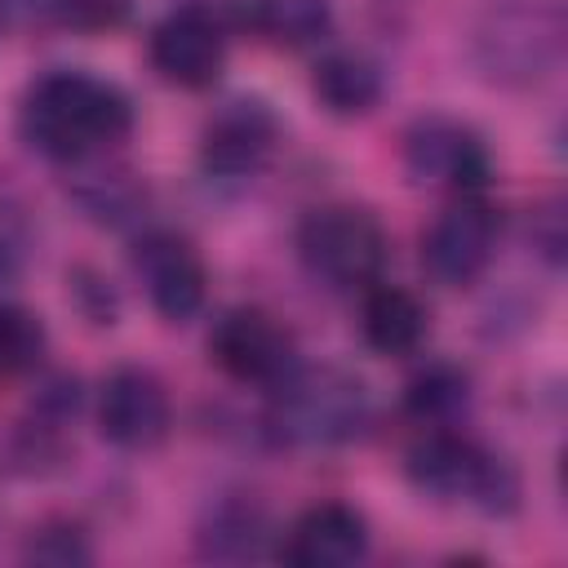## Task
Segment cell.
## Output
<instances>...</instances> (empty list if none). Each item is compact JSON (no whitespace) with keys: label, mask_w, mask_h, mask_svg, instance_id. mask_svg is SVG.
Segmentation results:
<instances>
[{"label":"cell","mask_w":568,"mask_h":568,"mask_svg":"<svg viewBox=\"0 0 568 568\" xmlns=\"http://www.w3.org/2000/svg\"><path fill=\"white\" fill-rule=\"evenodd\" d=\"M22 138L53 160H89L133 124L129 98L84 71H49L22 98Z\"/></svg>","instance_id":"obj_1"},{"label":"cell","mask_w":568,"mask_h":568,"mask_svg":"<svg viewBox=\"0 0 568 568\" xmlns=\"http://www.w3.org/2000/svg\"><path fill=\"white\" fill-rule=\"evenodd\" d=\"M368 426V390L359 377L342 368L288 373L275 382L271 430L297 448H328L346 444Z\"/></svg>","instance_id":"obj_2"},{"label":"cell","mask_w":568,"mask_h":568,"mask_svg":"<svg viewBox=\"0 0 568 568\" xmlns=\"http://www.w3.org/2000/svg\"><path fill=\"white\" fill-rule=\"evenodd\" d=\"M297 253L306 271L333 288L373 284L386 262V231L368 209L355 204H324L306 213L297 231Z\"/></svg>","instance_id":"obj_3"},{"label":"cell","mask_w":568,"mask_h":568,"mask_svg":"<svg viewBox=\"0 0 568 568\" xmlns=\"http://www.w3.org/2000/svg\"><path fill=\"white\" fill-rule=\"evenodd\" d=\"M408 475L435 497H470L484 510H506L515 497L510 470L462 435H430L408 453Z\"/></svg>","instance_id":"obj_4"},{"label":"cell","mask_w":568,"mask_h":568,"mask_svg":"<svg viewBox=\"0 0 568 568\" xmlns=\"http://www.w3.org/2000/svg\"><path fill=\"white\" fill-rule=\"evenodd\" d=\"M209 355L213 364L235 377V382H253V386H275L293 373V337L288 328L257 311V306H235L213 324L209 337Z\"/></svg>","instance_id":"obj_5"},{"label":"cell","mask_w":568,"mask_h":568,"mask_svg":"<svg viewBox=\"0 0 568 568\" xmlns=\"http://www.w3.org/2000/svg\"><path fill=\"white\" fill-rule=\"evenodd\" d=\"M404 164L426 186H448L457 195H475L488 178V151L475 129L448 115H422L404 133Z\"/></svg>","instance_id":"obj_6"},{"label":"cell","mask_w":568,"mask_h":568,"mask_svg":"<svg viewBox=\"0 0 568 568\" xmlns=\"http://www.w3.org/2000/svg\"><path fill=\"white\" fill-rule=\"evenodd\" d=\"M497 248V213L479 195L453 200L422 235V266L439 284H470Z\"/></svg>","instance_id":"obj_7"},{"label":"cell","mask_w":568,"mask_h":568,"mask_svg":"<svg viewBox=\"0 0 568 568\" xmlns=\"http://www.w3.org/2000/svg\"><path fill=\"white\" fill-rule=\"evenodd\" d=\"M484 67L501 80H537L559 49V13L555 4H510L493 13V27L479 31Z\"/></svg>","instance_id":"obj_8"},{"label":"cell","mask_w":568,"mask_h":568,"mask_svg":"<svg viewBox=\"0 0 568 568\" xmlns=\"http://www.w3.org/2000/svg\"><path fill=\"white\" fill-rule=\"evenodd\" d=\"M133 271L164 320L182 324L204 306V262L191 240L173 231H146L133 244Z\"/></svg>","instance_id":"obj_9"},{"label":"cell","mask_w":568,"mask_h":568,"mask_svg":"<svg viewBox=\"0 0 568 568\" xmlns=\"http://www.w3.org/2000/svg\"><path fill=\"white\" fill-rule=\"evenodd\" d=\"M98 430L115 448H155L169 435V395L151 368H115L102 382Z\"/></svg>","instance_id":"obj_10"},{"label":"cell","mask_w":568,"mask_h":568,"mask_svg":"<svg viewBox=\"0 0 568 568\" xmlns=\"http://www.w3.org/2000/svg\"><path fill=\"white\" fill-rule=\"evenodd\" d=\"M226 62V36L213 13L186 4L151 31V67L178 89H204Z\"/></svg>","instance_id":"obj_11"},{"label":"cell","mask_w":568,"mask_h":568,"mask_svg":"<svg viewBox=\"0 0 568 568\" xmlns=\"http://www.w3.org/2000/svg\"><path fill=\"white\" fill-rule=\"evenodd\" d=\"M364 550H368L364 515L346 501H320L297 515L284 559L297 568H342V564L364 559Z\"/></svg>","instance_id":"obj_12"},{"label":"cell","mask_w":568,"mask_h":568,"mask_svg":"<svg viewBox=\"0 0 568 568\" xmlns=\"http://www.w3.org/2000/svg\"><path fill=\"white\" fill-rule=\"evenodd\" d=\"M275 146V120L257 102H231L204 129V164L226 178L253 173Z\"/></svg>","instance_id":"obj_13"},{"label":"cell","mask_w":568,"mask_h":568,"mask_svg":"<svg viewBox=\"0 0 568 568\" xmlns=\"http://www.w3.org/2000/svg\"><path fill=\"white\" fill-rule=\"evenodd\" d=\"M426 324H430L426 306L399 284H377L364 297L359 328H364V342L382 355H413L426 337Z\"/></svg>","instance_id":"obj_14"},{"label":"cell","mask_w":568,"mask_h":568,"mask_svg":"<svg viewBox=\"0 0 568 568\" xmlns=\"http://www.w3.org/2000/svg\"><path fill=\"white\" fill-rule=\"evenodd\" d=\"M311 89L333 115H364L382 98V75L359 53H328L311 75Z\"/></svg>","instance_id":"obj_15"},{"label":"cell","mask_w":568,"mask_h":568,"mask_svg":"<svg viewBox=\"0 0 568 568\" xmlns=\"http://www.w3.org/2000/svg\"><path fill=\"white\" fill-rule=\"evenodd\" d=\"M244 18L275 44H311L328 31V0H248Z\"/></svg>","instance_id":"obj_16"},{"label":"cell","mask_w":568,"mask_h":568,"mask_svg":"<svg viewBox=\"0 0 568 568\" xmlns=\"http://www.w3.org/2000/svg\"><path fill=\"white\" fill-rule=\"evenodd\" d=\"M262 537H266L262 510H253L244 501H231L200 532V550L213 555V559H253L262 550Z\"/></svg>","instance_id":"obj_17"},{"label":"cell","mask_w":568,"mask_h":568,"mask_svg":"<svg viewBox=\"0 0 568 568\" xmlns=\"http://www.w3.org/2000/svg\"><path fill=\"white\" fill-rule=\"evenodd\" d=\"M466 399H470V382L453 364H430L426 373H417L408 382V395H404V404L417 422H448L466 408Z\"/></svg>","instance_id":"obj_18"},{"label":"cell","mask_w":568,"mask_h":568,"mask_svg":"<svg viewBox=\"0 0 568 568\" xmlns=\"http://www.w3.org/2000/svg\"><path fill=\"white\" fill-rule=\"evenodd\" d=\"M44 351V328L31 311L0 302V377L27 373Z\"/></svg>","instance_id":"obj_19"},{"label":"cell","mask_w":568,"mask_h":568,"mask_svg":"<svg viewBox=\"0 0 568 568\" xmlns=\"http://www.w3.org/2000/svg\"><path fill=\"white\" fill-rule=\"evenodd\" d=\"M22 559H31V564H89V541H84L80 524L58 519V524H44L31 532Z\"/></svg>","instance_id":"obj_20"},{"label":"cell","mask_w":568,"mask_h":568,"mask_svg":"<svg viewBox=\"0 0 568 568\" xmlns=\"http://www.w3.org/2000/svg\"><path fill=\"white\" fill-rule=\"evenodd\" d=\"M49 9L75 31H111L129 18L133 0H49Z\"/></svg>","instance_id":"obj_21"}]
</instances>
